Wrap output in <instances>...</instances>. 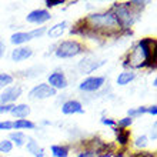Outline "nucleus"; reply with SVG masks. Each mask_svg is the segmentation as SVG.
Returning a JSON list of instances; mask_svg holds the SVG:
<instances>
[{"mask_svg":"<svg viewBox=\"0 0 157 157\" xmlns=\"http://www.w3.org/2000/svg\"><path fill=\"white\" fill-rule=\"evenodd\" d=\"M82 23L86 25V27H82V34H89V36H94V34H113L119 32L121 27L119 26L116 16L113 12H104V13H94L90 14L86 20H82Z\"/></svg>","mask_w":157,"mask_h":157,"instance_id":"1","label":"nucleus"},{"mask_svg":"<svg viewBox=\"0 0 157 157\" xmlns=\"http://www.w3.org/2000/svg\"><path fill=\"white\" fill-rule=\"evenodd\" d=\"M156 41L151 39H143L137 43L133 50L128 53L124 66H130L133 69H140L151 62H154V49L151 50V46H154Z\"/></svg>","mask_w":157,"mask_h":157,"instance_id":"2","label":"nucleus"},{"mask_svg":"<svg viewBox=\"0 0 157 157\" xmlns=\"http://www.w3.org/2000/svg\"><path fill=\"white\" fill-rule=\"evenodd\" d=\"M113 14L116 16L119 26L121 29H127L134 23V14L136 12H133V7L130 6V3H116L114 4V12Z\"/></svg>","mask_w":157,"mask_h":157,"instance_id":"3","label":"nucleus"},{"mask_svg":"<svg viewBox=\"0 0 157 157\" xmlns=\"http://www.w3.org/2000/svg\"><path fill=\"white\" fill-rule=\"evenodd\" d=\"M83 52H84V47H83V44H80L78 41L66 40L57 46L56 56L60 59H70V57H75L77 54L83 53Z\"/></svg>","mask_w":157,"mask_h":157,"instance_id":"4","label":"nucleus"},{"mask_svg":"<svg viewBox=\"0 0 157 157\" xmlns=\"http://www.w3.org/2000/svg\"><path fill=\"white\" fill-rule=\"evenodd\" d=\"M56 96V90L52 89L49 84L46 83H41L39 86L33 87L29 93V99L32 100H43V99H49V97H53Z\"/></svg>","mask_w":157,"mask_h":157,"instance_id":"5","label":"nucleus"},{"mask_svg":"<svg viewBox=\"0 0 157 157\" xmlns=\"http://www.w3.org/2000/svg\"><path fill=\"white\" fill-rule=\"evenodd\" d=\"M103 84H104V77L96 76V77H87L86 80H83L80 83L78 89L83 91H97L99 89H101Z\"/></svg>","mask_w":157,"mask_h":157,"instance_id":"6","label":"nucleus"},{"mask_svg":"<svg viewBox=\"0 0 157 157\" xmlns=\"http://www.w3.org/2000/svg\"><path fill=\"white\" fill-rule=\"evenodd\" d=\"M20 94H21V87L20 86L9 87V89H6V90L2 93L0 101H2V104H12L14 100L20 97Z\"/></svg>","mask_w":157,"mask_h":157,"instance_id":"7","label":"nucleus"},{"mask_svg":"<svg viewBox=\"0 0 157 157\" xmlns=\"http://www.w3.org/2000/svg\"><path fill=\"white\" fill-rule=\"evenodd\" d=\"M50 19H52L50 13L47 10H43V9L33 10V12H30L26 16V20L29 21V23H36V25H41V23H44V21L50 20Z\"/></svg>","mask_w":157,"mask_h":157,"instance_id":"8","label":"nucleus"},{"mask_svg":"<svg viewBox=\"0 0 157 157\" xmlns=\"http://www.w3.org/2000/svg\"><path fill=\"white\" fill-rule=\"evenodd\" d=\"M49 86L54 90L57 89H66L67 87V78L66 76L60 73V71H54L49 76Z\"/></svg>","mask_w":157,"mask_h":157,"instance_id":"9","label":"nucleus"},{"mask_svg":"<svg viewBox=\"0 0 157 157\" xmlns=\"http://www.w3.org/2000/svg\"><path fill=\"white\" fill-rule=\"evenodd\" d=\"M104 62H96V59H91V57H86L83 59L82 62L78 63V69L82 70V73L84 75H89L91 71H94L97 67H100L103 64Z\"/></svg>","mask_w":157,"mask_h":157,"instance_id":"10","label":"nucleus"},{"mask_svg":"<svg viewBox=\"0 0 157 157\" xmlns=\"http://www.w3.org/2000/svg\"><path fill=\"white\" fill-rule=\"evenodd\" d=\"M33 54V50L30 47H17L12 52V60L13 62H23L26 59H29Z\"/></svg>","mask_w":157,"mask_h":157,"instance_id":"11","label":"nucleus"},{"mask_svg":"<svg viewBox=\"0 0 157 157\" xmlns=\"http://www.w3.org/2000/svg\"><path fill=\"white\" fill-rule=\"evenodd\" d=\"M62 112L64 114H76V113H83L82 103L77 100H69L62 106Z\"/></svg>","mask_w":157,"mask_h":157,"instance_id":"12","label":"nucleus"},{"mask_svg":"<svg viewBox=\"0 0 157 157\" xmlns=\"http://www.w3.org/2000/svg\"><path fill=\"white\" fill-rule=\"evenodd\" d=\"M10 113L17 119H25L30 114V107L27 104H17V106H13Z\"/></svg>","mask_w":157,"mask_h":157,"instance_id":"13","label":"nucleus"},{"mask_svg":"<svg viewBox=\"0 0 157 157\" xmlns=\"http://www.w3.org/2000/svg\"><path fill=\"white\" fill-rule=\"evenodd\" d=\"M67 27V23L66 21H62V23H57V25H54L53 27H50L47 30V34H49V37L52 39H56V37H60L63 33H64V30Z\"/></svg>","mask_w":157,"mask_h":157,"instance_id":"14","label":"nucleus"},{"mask_svg":"<svg viewBox=\"0 0 157 157\" xmlns=\"http://www.w3.org/2000/svg\"><path fill=\"white\" fill-rule=\"evenodd\" d=\"M26 147H27V151L32 153L34 157H44V151H43V149L39 146L37 141H34L33 139H29Z\"/></svg>","mask_w":157,"mask_h":157,"instance_id":"15","label":"nucleus"},{"mask_svg":"<svg viewBox=\"0 0 157 157\" xmlns=\"http://www.w3.org/2000/svg\"><path fill=\"white\" fill-rule=\"evenodd\" d=\"M32 34H30V32H19V33H14L12 36V39H10V41H12L13 44H23V43H26V41L32 40Z\"/></svg>","mask_w":157,"mask_h":157,"instance_id":"16","label":"nucleus"},{"mask_svg":"<svg viewBox=\"0 0 157 157\" xmlns=\"http://www.w3.org/2000/svg\"><path fill=\"white\" fill-rule=\"evenodd\" d=\"M13 128L16 130H21V128H34V123L27 119H17L16 121H13Z\"/></svg>","mask_w":157,"mask_h":157,"instance_id":"17","label":"nucleus"},{"mask_svg":"<svg viewBox=\"0 0 157 157\" xmlns=\"http://www.w3.org/2000/svg\"><path fill=\"white\" fill-rule=\"evenodd\" d=\"M133 78H134V73H132V71H123L117 77V84L119 86H126V84H128V83L132 82Z\"/></svg>","mask_w":157,"mask_h":157,"instance_id":"18","label":"nucleus"},{"mask_svg":"<svg viewBox=\"0 0 157 157\" xmlns=\"http://www.w3.org/2000/svg\"><path fill=\"white\" fill-rule=\"evenodd\" d=\"M52 153H53L54 157H67L69 156V149H67L66 146L54 144V146H52Z\"/></svg>","mask_w":157,"mask_h":157,"instance_id":"19","label":"nucleus"},{"mask_svg":"<svg viewBox=\"0 0 157 157\" xmlns=\"http://www.w3.org/2000/svg\"><path fill=\"white\" fill-rule=\"evenodd\" d=\"M10 140L14 141V143H16V146H19V147H20V146L25 144L27 139H26L25 133H21V132H14V133H12V134H10Z\"/></svg>","mask_w":157,"mask_h":157,"instance_id":"20","label":"nucleus"},{"mask_svg":"<svg viewBox=\"0 0 157 157\" xmlns=\"http://www.w3.org/2000/svg\"><path fill=\"white\" fill-rule=\"evenodd\" d=\"M114 132L117 134V141H119L120 144H126L128 141V137H130V133L127 130H124V128H114Z\"/></svg>","mask_w":157,"mask_h":157,"instance_id":"21","label":"nucleus"},{"mask_svg":"<svg viewBox=\"0 0 157 157\" xmlns=\"http://www.w3.org/2000/svg\"><path fill=\"white\" fill-rule=\"evenodd\" d=\"M13 150V143L10 140L0 141V153H10Z\"/></svg>","mask_w":157,"mask_h":157,"instance_id":"22","label":"nucleus"},{"mask_svg":"<svg viewBox=\"0 0 157 157\" xmlns=\"http://www.w3.org/2000/svg\"><path fill=\"white\" fill-rule=\"evenodd\" d=\"M13 83V76L7 75V73H2L0 75V87H6Z\"/></svg>","mask_w":157,"mask_h":157,"instance_id":"23","label":"nucleus"},{"mask_svg":"<svg viewBox=\"0 0 157 157\" xmlns=\"http://www.w3.org/2000/svg\"><path fill=\"white\" fill-rule=\"evenodd\" d=\"M128 117H139V116H141V114H144L146 113V107H139V109H130L128 110Z\"/></svg>","mask_w":157,"mask_h":157,"instance_id":"24","label":"nucleus"},{"mask_svg":"<svg viewBox=\"0 0 157 157\" xmlns=\"http://www.w3.org/2000/svg\"><path fill=\"white\" fill-rule=\"evenodd\" d=\"M133 123V119L132 117H124V119H120L119 123H117V126H119V128H127L130 127Z\"/></svg>","mask_w":157,"mask_h":157,"instance_id":"25","label":"nucleus"},{"mask_svg":"<svg viewBox=\"0 0 157 157\" xmlns=\"http://www.w3.org/2000/svg\"><path fill=\"white\" fill-rule=\"evenodd\" d=\"M134 146H136V147H139V149H144L146 146H147V137H146V136L137 137L136 141H134Z\"/></svg>","mask_w":157,"mask_h":157,"instance_id":"26","label":"nucleus"},{"mask_svg":"<svg viewBox=\"0 0 157 157\" xmlns=\"http://www.w3.org/2000/svg\"><path fill=\"white\" fill-rule=\"evenodd\" d=\"M13 121H0V130H12Z\"/></svg>","mask_w":157,"mask_h":157,"instance_id":"27","label":"nucleus"},{"mask_svg":"<svg viewBox=\"0 0 157 157\" xmlns=\"http://www.w3.org/2000/svg\"><path fill=\"white\" fill-rule=\"evenodd\" d=\"M63 3H64L63 0H46V6L47 7H54V6H59V4Z\"/></svg>","mask_w":157,"mask_h":157,"instance_id":"28","label":"nucleus"},{"mask_svg":"<svg viewBox=\"0 0 157 157\" xmlns=\"http://www.w3.org/2000/svg\"><path fill=\"white\" fill-rule=\"evenodd\" d=\"M13 109V104H0V114L2 113H10Z\"/></svg>","mask_w":157,"mask_h":157,"instance_id":"29","label":"nucleus"},{"mask_svg":"<svg viewBox=\"0 0 157 157\" xmlns=\"http://www.w3.org/2000/svg\"><path fill=\"white\" fill-rule=\"evenodd\" d=\"M146 113H150L151 116H156L157 114V106L153 104V106H150V107H146Z\"/></svg>","mask_w":157,"mask_h":157,"instance_id":"30","label":"nucleus"},{"mask_svg":"<svg viewBox=\"0 0 157 157\" xmlns=\"http://www.w3.org/2000/svg\"><path fill=\"white\" fill-rule=\"evenodd\" d=\"M101 123L106 124V126H114V124H116V121H114V120H112V119H106V117H104V119H101Z\"/></svg>","mask_w":157,"mask_h":157,"instance_id":"31","label":"nucleus"},{"mask_svg":"<svg viewBox=\"0 0 157 157\" xmlns=\"http://www.w3.org/2000/svg\"><path fill=\"white\" fill-rule=\"evenodd\" d=\"M78 157H100V156H96L94 151H89V153H82Z\"/></svg>","mask_w":157,"mask_h":157,"instance_id":"32","label":"nucleus"},{"mask_svg":"<svg viewBox=\"0 0 157 157\" xmlns=\"http://www.w3.org/2000/svg\"><path fill=\"white\" fill-rule=\"evenodd\" d=\"M4 50H6V47H4V44L2 43V41H0V57H2V56L4 54Z\"/></svg>","mask_w":157,"mask_h":157,"instance_id":"33","label":"nucleus"},{"mask_svg":"<svg viewBox=\"0 0 157 157\" xmlns=\"http://www.w3.org/2000/svg\"><path fill=\"white\" fill-rule=\"evenodd\" d=\"M151 139H153V140H156V126L151 128Z\"/></svg>","mask_w":157,"mask_h":157,"instance_id":"34","label":"nucleus"},{"mask_svg":"<svg viewBox=\"0 0 157 157\" xmlns=\"http://www.w3.org/2000/svg\"><path fill=\"white\" fill-rule=\"evenodd\" d=\"M136 157H154V156H151V154H139Z\"/></svg>","mask_w":157,"mask_h":157,"instance_id":"35","label":"nucleus"}]
</instances>
